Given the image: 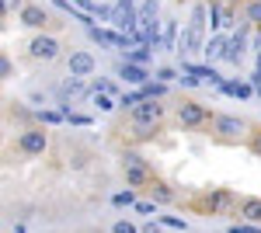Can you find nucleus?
I'll use <instances>...</instances> for the list:
<instances>
[{"label": "nucleus", "mask_w": 261, "mask_h": 233, "mask_svg": "<svg viewBox=\"0 0 261 233\" xmlns=\"http://www.w3.org/2000/svg\"><path fill=\"white\" fill-rule=\"evenodd\" d=\"M122 174H125V185L129 188H150L157 174H153V167L146 164V157L136 153V150H125L122 153Z\"/></svg>", "instance_id": "1"}, {"label": "nucleus", "mask_w": 261, "mask_h": 233, "mask_svg": "<svg viewBox=\"0 0 261 233\" xmlns=\"http://www.w3.org/2000/svg\"><path fill=\"white\" fill-rule=\"evenodd\" d=\"M174 118H178L181 129H205V125H213V112L202 105V101H195V97H181L178 108H174Z\"/></svg>", "instance_id": "2"}, {"label": "nucleus", "mask_w": 261, "mask_h": 233, "mask_svg": "<svg viewBox=\"0 0 261 233\" xmlns=\"http://www.w3.org/2000/svg\"><path fill=\"white\" fill-rule=\"evenodd\" d=\"M233 192L230 188H209V192H202L192 198V209L202 216H220V213H230L233 209Z\"/></svg>", "instance_id": "3"}, {"label": "nucleus", "mask_w": 261, "mask_h": 233, "mask_svg": "<svg viewBox=\"0 0 261 233\" xmlns=\"http://www.w3.org/2000/svg\"><path fill=\"white\" fill-rule=\"evenodd\" d=\"M251 136V125L237 115H216L213 118V139L216 143H241Z\"/></svg>", "instance_id": "4"}, {"label": "nucleus", "mask_w": 261, "mask_h": 233, "mask_svg": "<svg viewBox=\"0 0 261 233\" xmlns=\"http://www.w3.org/2000/svg\"><path fill=\"white\" fill-rule=\"evenodd\" d=\"M18 157H45L49 153V133L42 125H28L18 133V143H14Z\"/></svg>", "instance_id": "5"}, {"label": "nucleus", "mask_w": 261, "mask_h": 233, "mask_svg": "<svg viewBox=\"0 0 261 233\" xmlns=\"http://www.w3.org/2000/svg\"><path fill=\"white\" fill-rule=\"evenodd\" d=\"M28 56L39 59V63H53V59L63 56V45H60V39H56V35H45V32H39L35 39L28 42Z\"/></svg>", "instance_id": "6"}, {"label": "nucleus", "mask_w": 261, "mask_h": 233, "mask_svg": "<svg viewBox=\"0 0 261 233\" xmlns=\"http://www.w3.org/2000/svg\"><path fill=\"white\" fill-rule=\"evenodd\" d=\"M133 122H153V125H161V122H164L161 97H143L140 105L133 108Z\"/></svg>", "instance_id": "7"}, {"label": "nucleus", "mask_w": 261, "mask_h": 233, "mask_svg": "<svg viewBox=\"0 0 261 233\" xmlns=\"http://www.w3.org/2000/svg\"><path fill=\"white\" fill-rule=\"evenodd\" d=\"M66 66H70V73H73V77H91V73L98 70V59L91 56V53H84V49H77V53H70Z\"/></svg>", "instance_id": "8"}, {"label": "nucleus", "mask_w": 261, "mask_h": 233, "mask_svg": "<svg viewBox=\"0 0 261 233\" xmlns=\"http://www.w3.org/2000/svg\"><path fill=\"white\" fill-rule=\"evenodd\" d=\"M18 21L24 24V28H35V32H42L45 24H49V14H45V7H39V4H24L18 11Z\"/></svg>", "instance_id": "9"}, {"label": "nucleus", "mask_w": 261, "mask_h": 233, "mask_svg": "<svg viewBox=\"0 0 261 233\" xmlns=\"http://www.w3.org/2000/svg\"><path fill=\"white\" fill-rule=\"evenodd\" d=\"M237 216H241L244 223H261V198H254V195L241 198V205H237Z\"/></svg>", "instance_id": "10"}, {"label": "nucleus", "mask_w": 261, "mask_h": 233, "mask_svg": "<svg viewBox=\"0 0 261 233\" xmlns=\"http://www.w3.org/2000/svg\"><path fill=\"white\" fill-rule=\"evenodd\" d=\"M150 198H153L157 205H174V202H178V192H174L171 185H164L161 177H157V181L150 185Z\"/></svg>", "instance_id": "11"}, {"label": "nucleus", "mask_w": 261, "mask_h": 233, "mask_svg": "<svg viewBox=\"0 0 261 233\" xmlns=\"http://www.w3.org/2000/svg\"><path fill=\"white\" fill-rule=\"evenodd\" d=\"M119 77L125 80V84H136V87H143V84H150V73H146V70H143L140 63H122Z\"/></svg>", "instance_id": "12"}, {"label": "nucleus", "mask_w": 261, "mask_h": 233, "mask_svg": "<svg viewBox=\"0 0 261 233\" xmlns=\"http://www.w3.org/2000/svg\"><path fill=\"white\" fill-rule=\"evenodd\" d=\"M157 133H161V125H153V122H133L125 136L133 139V143H146V139H153Z\"/></svg>", "instance_id": "13"}, {"label": "nucleus", "mask_w": 261, "mask_h": 233, "mask_svg": "<svg viewBox=\"0 0 261 233\" xmlns=\"http://www.w3.org/2000/svg\"><path fill=\"white\" fill-rule=\"evenodd\" d=\"M91 101L98 105V112H105V115H108V112H115V108H122L119 97L108 94V91H91Z\"/></svg>", "instance_id": "14"}, {"label": "nucleus", "mask_w": 261, "mask_h": 233, "mask_svg": "<svg viewBox=\"0 0 261 233\" xmlns=\"http://www.w3.org/2000/svg\"><path fill=\"white\" fill-rule=\"evenodd\" d=\"M244 56V39L241 35H233V39H226V49H223V59L226 63H241Z\"/></svg>", "instance_id": "15"}, {"label": "nucleus", "mask_w": 261, "mask_h": 233, "mask_svg": "<svg viewBox=\"0 0 261 233\" xmlns=\"http://www.w3.org/2000/svg\"><path fill=\"white\" fill-rule=\"evenodd\" d=\"M84 91H87L84 77H73V73H70V80H63V87H60V94H63V97H81Z\"/></svg>", "instance_id": "16"}, {"label": "nucleus", "mask_w": 261, "mask_h": 233, "mask_svg": "<svg viewBox=\"0 0 261 233\" xmlns=\"http://www.w3.org/2000/svg\"><path fill=\"white\" fill-rule=\"evenodd\" d=\"M185 70H188L192 77H199V80H209V84H223L220 73H216L213 66H185Z\"/></svg>", "instance_id": "17"}, {"label": "nucleus", "mask_w": 261, "mask_h": 233, "mask_svg": "<svg viewBox=\"0 0 261 233\" xmlns=\"http://www.w3.org/2000/svg\"><path fill=\"white\" fill-rule=\"evenodd\" d=\"M244 18L251 21L254 28H261V0H247L244 4Z\"/></svg>", "instance_id": "18"}, {"label": "nucleus", "mask_w": 261, "mask_h": 233, "mask_svg": "<svg viewBox=\"0 0 261 233\" xmlns=\"http://www.w3.org/2000/svg\"><path fill=\"white\" fill-rule=\"evenodd\" d=\"M223 49H226V39H223V35H216V39L205 42V49H202V53H205L209 59H216V56H223Z\"/></svg>", "instance_id": "19"}, {"label": "nucleus", "mask_w": 261, "mask_h": 233, "mask_svg": "<svg viewBox=\"0 0 261 233\" xmlns=\"http://www.w3.org/2000/svg\"><path fill=\"white\" fill-rule=\"evenodd\" d=\"M140 91H143V97H164L167 94V84H164V80H157V84L150 80V84H143Z\"/></svg>", "instance_id": "20"}, {"label": "nucleus", "mask_w": 261, "mask_h": 233, "mask_svg": "<svg viewBox=\"0 0 261 233\" xmlns=\"http://www.w3.org/2000/svg\"><path fill=\"white\" fill-rule=\"evenodd\" d=\"M39 122H45V125H60V122H66V115H63V112H53V108H42Z\"/></svg>", "instance_id": "21"}, {"label": "nucleus", "mask_w": 261, "mask_h": 233, "mask_svg": "<svg viewBox=\"0 0 261 233\" xmlns=\"http://www.w3.org/2000/svg\"><path fill=\"white\" fill-rule=\"evenodd\" d=\"M150 59V45H140V49H133V53H125V63H146Z\"/></svg>", "instance_id": "22"}, {"label": "nucleus", "mask_w": 261, "mask_h": 233, "mask_svg": "<svg viewBox=\"0 0 261 233\" xmlns=\"http://www.w3.org/2000/svg\"><path fill=\"white\" fill-rule=\"evenodd\" d=\"M112 202H115L119 209H122V205H136V192H133V188H125V192H119Z\"/></svg>", "instance_id": "23"}, {"label": "nucleus", "mask_w": 261, "mask_h": 233, "mask_svg": "<svg viewBox=\"0 0 261 233\" xmlns=\"http://www.w3.org/2000/svg\"><path fill=\"white\" fill-rule=\"evenodd\" d=\"M247 150H251V157H258V160H261V129L247 136Z\"/></svg>", "instance_id": "24"}, {"label": "nucleus", "mask_w": 261, "mask_h": 233, "mask_svg": "<svg viewBox=\"0 0 261 233\" xmlns=\"http://www.w3.org/2000/svg\"><path fill=\"white\" fill-rule=\"evenodd\" d=\"M174 21H164V49H174Z\"/></svg>", "instance_id": "25"}, {"label": "nucleus", "mask_w": 261, "mask_h": 233, "mask_svg": "<svg viewBox=\"0 0 261 233\" xmlns=\"http://www.w3.org/2000/svg\"><path fill=\"white\" fill-rule=\"evenodd\" d=\"M140 101H143V91H133V94H122V97H119L122 108H136Z\"/></svg>", "instance_id": "26"}, {"label": "nucleus", "mask_w": 261, "mask_h": 233, "mask_svg": "<svg viewBox=\"0 0 261 233\" xmlns=\"http://www.w3.org/2000/svg\"><path fill=\"white\" fill-rule=\"evenodd\" d=\"M230 233H261V223H233Z\"/></svg>", "instance_id": "27"}, {"label": "nucleus", "mask_w": 261, "mask_h": 233, "mask_svg": "<svg viewBox=\"0 0 261 233\" xmlns=\"http://www.w3.org/2000/svg\"><path fill=\"white\" fill-rule=\"evenodd\" d=\"M153 14H157V0H146V4L140 7V21H150Z\"/></svg>", "instance_id": "28"}, {"label": "nucleus", "mask_w": 261, "mask_h": 233, "mask_svg": "<svg viewBox=\"0 0 261 233\" xmlns=\"http://www.w3.org/2000/svg\"><path fill=\"white\" fill-rule=\"evenodd\" d=\"M153 77H157V80H164V84H171V80L178 77V73H174V70H171V66H161V70H157V73H153Z\"/></svg>", "instance_id": "29"}, {"label": "nucleus", "mask_w": 261, "mask_h": 233, "mask_svg": "<svg viewBox=\"0 0 261 233\" xmlns=\"http://www.w3.org/2000/svg\"><path fill=\"white\" fill-rule=\"evenodd\" d=\"M112 233H140V230H136L133 223H125V219H119V223L112 226Z\"/></svg>", "instance_id": "30"}, {"label": "nucleus", "mask_w": 261, "mask_h": 233, "mask_svg": "<svg viewBox=\"0 0 261 233\" xmlns=\"http://www.w3.org/2000/svg\"><path fill=\"white\" fill-rule=\"evenodd\" d=\"M164 226H171V230H185V219H178V216H164Z\"/></svg>", "instance_id": "31"}, {"label": "nucleus", "mask_w": 261, "mask_h": 233, "mask_svg": "<svg viewBox=\"0 0 261 233\" xmlns=\"http://www.w3.org/2000/svg\"><path fill=\"white\" fill-rule=\"evenodd\" d=\"M11 73H14V70H11V59H7V56H0V77H4V80H11Z\"/></svg>", "instance_id": "32"}, {"label": "nucleus", "mask_w": 261, "mask_h": 233, "mask_svg": "<svg viewBox=\"0 0 261 233\" xmlns=\"http://www.w3.org/2000/svg\"><path fill=\"white\" fill-rule=\"evenodd\" d=\"M136 209H140V213H146V216H150V213H153V209H157V202H136Z\"/></svg>", "instance_id": "33"}, {"label": "nucleus", "mask_w": 261, "mask_h": 233, "mask_svg": "<svg viewBox=\"0 0 261 233\" xmlns=\"http://www.w3.org/2000/svg\"><path fill=\"white\" fill-rule=\"evenodd\" d=\"M140 233H161V226H157V223H146V226H143Z\"/></svg>", "instance_id": "34"}, {"label": "nucleus", "mask_w": 261, "mask_h": 233, "mask_svg": "<svg viewBox=\"0 0 261 233\" xmlns=\"http://www.w3.org/2000/svg\"><path fill=\"white\" fill-rule=\"evenodd\" d=\"M251 84H254V91H258V94H261V70H258V73H254V77H251Z\"/></svg>", "instance_id": "35"}, {"label": "nucleus", "mask_w": 261, "mask_h": 233, "mask_svg": "<svg viewBox=\"0 0 261 233\" xmlns=\"http://www.w3.org/2000/svg\"><path fill=\"white\" fill-rule=\"evenodd\" d=\"M258 70H261V53H258Z\"/></svg>", "instance_id": "36"}, {"label": "nucleus", "mask_w": 261, "mask_h": 233, "mask_svg": "<svg viewBox=\"0 0 261 233\" xmlns=\"http://www.w3.org/2000/svg\"><path fill=\"white\" fill-rule=\"evenodd\" d=\"M220 4H230V0H220Z\"/></svg>", "instance_id": "37"}]
</instances>
